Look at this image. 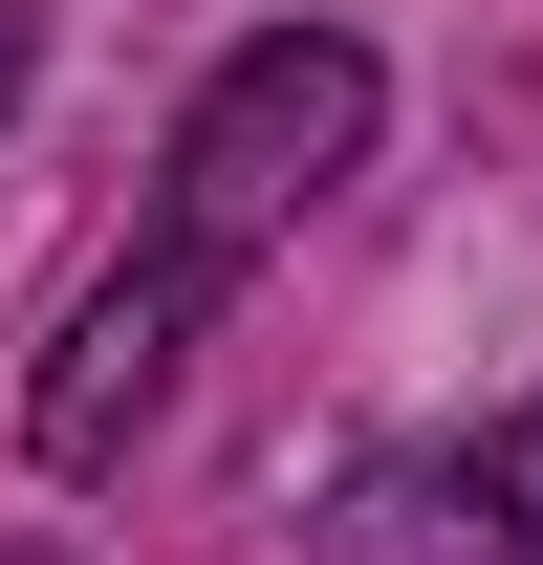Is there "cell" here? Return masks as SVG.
<instances>
[{
	"label": "cell",
	"mask_w": 543,
	"mask_h": 565,
	"mask_svg": "<svg viewBox=\"0 0 543 565\" xmlns=\"http://www.w3.org/2000/svg\"><path fill=\"white\" fill-rule=\"evenodd\" d=\"M0 565H44V544H0Z\"/></svg>",
	"instance_id": "obj_4"
},
{
	"label": "cell",
	"mask_w": 543,
	"mask_h": 565,
	"mask_svg": "<svg viewBox=\"0 0 543 565\" xmlns=\"http://www.w3.org/2000/svg\"><path fill=\"white\" fill-rule=\"evenodd\" d=\"M348 152H370V44H327V22H262V44L196 87L152 239L87 282L66 370H44V414H22V435H44V479H109V457H131V414L174 392V349H196V305H239V282H262V239L327 196Z\"/></svg>",
	"instance_id": "obj_1"
},
{
	"label": "cell",
	"mask_w": 543,
	"mask_h": 565,
	"mask_svg": "<svg viewBox=\"0 0 543 565\" xmlns=\"http://www.w3.org/2000/svg\"><path fill=\"white\" fill-rule=\"evenodd\" d=\"M0 109H22V0H0Z\"/></svg>",
	"instance_id": "obj_3"
},
{
	"label": "cell",
	"mask_w": 543,
	"mask_h": 565,
	"mask_svg": "<svg viewBox=\"0 0 543 565\" xmlns=\"http://www.w3.org/2000/svg\"><path fill=\"white\" fill-rule=\"evenodd\" d=\"M348 565H543V414L392 457V479L348 500Z\"/></svg>",
	"instance_id": "obj_2"
}]
</instances>
